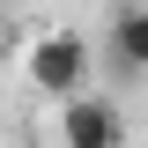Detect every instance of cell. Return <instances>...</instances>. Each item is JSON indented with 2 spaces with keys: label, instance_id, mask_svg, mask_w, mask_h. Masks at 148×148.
<instances>
[{
  "label": "cell",
  "instance_id": "obj_1",
  "mask_svg": "<svg viewBox=\"0 0 148 148\" xmlns=\"http://www.w3.org/2000/svg\"><path fill=\"white\" fill-rule=\"evenodd\" d=\"M89 74H96V52H89V37L82 30H37L30 37V89L37 96H74V89H89Z\"/></svg>",
  "mask_w": 148,
  "mask_h": 148
},
{
  "label": "cell",
  "instance_id": "obj_2",
  "mask_svg": "<svg viewBox=\"0 0 148 148\" xmlns=\"http://www.w3.org/2000/svg\"><path fill=\"white\" fill-rule=\"evenodd\" d=\"M59 148H126V104L104 89L59 96Z\"/></svg>",
  "mask_w": 148,
  "mask_h": 148
},
{
  "label": "cell",
  "instance_id": "obj_3",
  "mask_svg": "<svg viewBox=\"0 0 148 148\" xmlns=\"http://www.w3.org/2000/svg\"><path fill=\"white\" fill-rule=\"evenodd\" d=\"M104 52H111V67L126 74V82L148 74V0H119L104 15Z\"/></svg>",
  "mask_w": 148,
  "mask_h": 148
}]
</instances>
